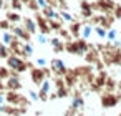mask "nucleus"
<instances>
[{"label": "nucleus", "mask_w": 121, "mask_h": 116, "mask_svg": "<svg viewBox=\"0 0 121 116\" xmlns=\"http://www.w3.org/2000/svg\"><path fill=\"white\" fill-rule=\"evenodd\" d=\"M7 66H9L12 71H15V73H23V71L28 68L27 61H25L20 55H17V53H10V55L7 56Z\"/></svg>", "instance_id": "1"}, {"label": "nucleus", "mask_w": 121, "mask_h": 116, "mask_svg": "<svg viewBox=\"0 0 121 116\" xmlns=\"http://www.w3.org/2000/svg\"><path fill=\"white\" fill-rule=\"evenodd\" d=\"M65 50L70 52L71 55H85L88 52V45H86V40H75V42H68L65 45Z\"/></svg>", "instance_id": "2"}, {"label": "nucleus", "mask_w": 121, "mask_h": 116, "mask_svg": "<svg viewBox=\"0 0 121 116\" xmlns=\"http://www.w3.org/2000/svg\"><path fill=\"white\" fill-rule=\"evenodd\" d=\"M10 32H12V33H13V37H15L17 40H20V42H28V40H30V33L25 30V27H23V25L15 23V25H12V27H10Z\"/></svg>", "instance_id": "3"}, {"label": "nucleus", "mask_w": 121, "mask_h": 116, "mask_svg": "<svg viewBox=\"0 0 121 116\" xmlns=\"http://www.w3.org/2000/svg\"><path fill=\"white\" fill-rule=\"evenodd\" d=\"M50 66H52V70H53L56 75H60V76H63V75H66V73H68L66 63H65L61 58H53V60L50 61Z\"/></svg>", "instance_id": "4"}, {"label": "nucleus", "mask_w": 121, "mask_h": 116, "mask_svg": "<svg viewBox=\"0 0 121 116\" xmlns=\"http://www.w3.org/2000/svg\"><path fill=\"white\" fill-rule=\"evenodd\" d=\"M15 40H17V38L13 37V33H12L10 30H0V43H4L5 47L10 48Z\"/></svg>", "instance_id": "5"}, {"label": "nucleus", "mask_w": 121, "mask_h": 116, "mask_svg": "<svg viewBox=\"0 0 121 116\" xmlns=\"http://www.w3.org/2000/svg\"><path fill=\"white\" fill-rule=\"evenodd\" d=\"M50 91H52V80L50 78H45L42 83H40V98L42 99H47V96L50 95Z\"/></svg>", "instance_id": "6"}, {"label": "nucleus", "mask_w": 121, "mask_h": 116, "mask_svg": "<svg viewBox=\"0 0 121 116\" xmlns=\"http://www.w3.org/2000/svg\"><path fill=\"white\" fill-rule=\"evenodd\" d=\"M22 22H23V27H25V30H27L30 35L37 33V30H38L37 20H33V18H30V17H25V18H22Z\"/></svg>", "instance_id": "7"}, {"label": "nucleus", "mask_w": 121, "mask_h": 116, "mask_svg": "<svg viewBox=\"0 0 121 116\" xmlns=\"http://www.w3.org/2000/svg\"><path fill=\"white\" fill-rule=\"evenodd\" d=\"M93 28H95V27H93L91 23H83L81 28H80V37H81L83 40H90V38L93 37V33H95Z\"/></svg>", "instance_id": "8"}, {"label": "nucleus", "mask_w": 121, "mask_h": 116, "mask_svg": "<svg viewBox=\"0 0 121 116\" xmlns=\"http://www.w3.org/2000/svg\"><path fill=\"white\" fill-rule=\"evenodd\" d=\"M45 75H47L45 68H35V70L32 71V78H33V81H35L37 85H40V83L45 80Z\"/></svg>", "instance_id": "9"}, {"label": "nucleus", "mask_w": 121, "mask_h": 116, "mask_svg": "<svg viewBox=\"0 0 121 116\" xmlns=\"http://www.w3.org/2000/svg\"><path fill=\"white\" fill-rule=\"evenodd\" d=\"M50 45H52V48H53L55 52H63V50H65V42H63L60 37L50 38Z\"/></svg>", "instance_id": "10"}, {"label": "nucleus", "mask_w": 121, "mask_h": 116, "mask_svg": "<svg viewBox=\"0 0 121 116\" xmlns=\"http://www.w3.org/2000/svg\"><path fill=\"white\" fill-rule=\"evenodd\" d=\"M101 101H103V106L109 108V106H114L118 103V96H114L111 93H106V95H103V99Z\"/></svg>", "instance_id": "11"}, {"label": "nucleus", "mask_w": 121, "mask_h": 116, "mask_svg": "<svg viewBox=\"0 0 121 116\" xmlns=\"http://www.w3.org/2000/svg\"><path fill=\"white\" fill-rule=\"evenodd\" d=\"M83 106H85L83 96H81V95H75V96L71 98V108H73V109H83Z\"/></svg>", "instance_id": "12"}, {"label": "nucleus", "mask_w": 121, "mask_h": 116, "mask_svg": "<svg viewBox=\"0 0 121 116\" xmlns=\"http://www.w3.org/2000/svg\"><path fill=\"white\" fill-rule=\"evenodd\" d=\"M33 52H35V50H33V45H32L30 42H22V53H20V55H25V56L28 58V56L33 55Z\"/></svg>", "instance_id": "13"}, {"label": "nucleus", "mask_w": 121, "mask_h": 116, "mask_svg": "<svg viewBox=\"0 0 121 116\" xmlns=\"http://www.w3.org/2000/svg\"><path fill=\"white\" fill-rule=\"evenodd\" d=\"M60 18H61V22H66V23H73V22H76L75 15H73L71 12H68V10H61V12H60Z\"/></svg>", "instance_id": "14"}, {"label": "nucleus", "mask_w": 121, "mask_h": 116, "mask_svg": "<svg viewBox=\"0 0 121 116\" xmlns=\"http://www.w3.org/2000/svg\"><path fill=\"white\" fill-rule=\"evenodd\" d=\"M80 28H81V25L76 23V22H73V23H70L68 32H70V35H73V37H80Z\"/></svg>", "instance_id": "15"}, {"label": "nucleus", "mask_w": 121, "mask_h": 116, "mask_svg": "<svg viewBox=\"0 0 121 116\" xmlns=\"http://www.w3.org/2000/svg\"><path fill=\"white\" fill-rule=\"evenodd\" d=\"M93 30H95V33H96V35H98L99 38H103V40L106 38V32H108V28H104L103 25H96V27H95Z\"/></svg>", "instance_id": "16"}, {"label": "nucleus", "mask_w": 121, "mask_h": 116, "mask_svg": "<svg viewBox=\"0 0 121 116\" xmlns=\"http://www.w3.org/2000/svg\"><path fill=\"white\" fill-rule=\"evenodd\" d=\"M37 42H38L40 45H47V43H50V38H48V33H43V32H40V33H37Z\"/></svg>", "instance_id": "17"}, {"label": "nucleus", "mask_w": 121, "mask_h": 116, "mask_svg": "<svg viewBox=\"0 0 121 116\" xmlns=\"http://www.w3.org/2000/svg\"><path fill=\"white\" fill-rule=\"evenodd\" d=\"M7 85H9V88H12V90H18V88H20V80H18L17 76H10Z\"/></svg>", "instance_id": "18"}, {"label": "nucleus", "mask_w": 121, "mask_h": 116, "mask_svg": "<svg viewBox=\"0 0 121 116\" xmlns=\"http://www.w3.org/2000/svg\"><path fill=\"white\" fill-rule=\"evenodd\" d=\"M33 2H35V5H37V10H45L48 5H52L50 4V0H33Z\"/></svg>", "instance_id": "19"}, {"label": "nucleus", "mask_w": 121, "mask_h": 116, "mask_svg": "<svg viewBox=\"0 0 121 116\" xmlns=\"http://www.w3.org/2000/svg\"><path fill=\"white\" fill-rule=\"evenodd\" d=\"M7 20H9V22H12V23L15 25L17 22H20V20H22V17H20L17 12H10V13L7 15Z\"/></svg>", "instance_id": "20"}, {"label": "nucleus", "mask_w": 121, "mask_h": 116, "mask_svg": "<svg viewBox=\"0 0 121 116\" xmlns=\"http://www.w3.org/2000/svg\"><path fill=\"white\" fill-rule=\"evenodd\" d=\"M116 38H118V30H116V28H109V30L106 32V40L113 42V40H116Z\"/></svg>", "instance_id": "21"}, {"label": "nucleus", "mask_w": 121, "mask_h": 116, "mask_svg": "<svg viewBox=\"0 0 121 116\" xmlns=\"http://www.w3.org/2000/svg\"><path fill=\"white\" fill-rule=\"evenodd\" d=\"M35 65H37L38 68H45L47 65H50V61H48L47 58H43V56H38V58L35 60Z\"/></svg>", "instance_id": "22"}, {"label": "nucleus", "mask_w": 121, "mask_h": 116, "mask_svg": "<svg viewBox=\"0 0 121 116\" xmlns=\"http://www.w3.org/2000/svg\"><path fill=\"white\" fill-rule=\"evenodd\" d=\"M10 55V48L5 47L4 43H0V58H7Z\"/></svg>", "instance_id": "23"}, {"label": "nucleus", "mask_w": 121, "mask_h": 116, "mask_svg": "<svg viewBox=\"0 0 121 116\" xmlns=\"http://www.w3.org/2000/svg\"><path fill=\"white\" fill-rule=\"evenodd\" d=\"M81 10H83V15L85 17H91L93 13H91V5H88V4H81Z\"/></svg>", "instance_id": "24"}, {"label": "nucleus", "mask_w": 121, "mask_h": 116, "mask_svg": "<svg viewBox=\"0 0 121 116\" xmlns=\"http://www.w3.org/2000/svg\"><path fill=\"white\" fill-rule=\"evenodd\" d=\"M28 98H30L32 101H38V99H40V95H38L37 91H28Z\"/></svg>", "instance_id": "25"}, {"label": "nucleus", "mask_w": 121, "mask_h": 116, "mask_svg": "<svg viewBox=\"0 0 121 116\" xmlns=\"http://www.w3.org/2000/svg\"><path fill=\"white\" fill-rule=\"evenodd\" d=\"M12 7L15 10H20L22 9V0H12Z\"/></svg>", "instance_id": "26"}, {"label": "nucleus", "mask_w": 121, "mask_h": 116, "mask_svg": "<svg viewBox=\"0 0 121 116\" xmlns=\"http://www.w3.org/2000/svg\"><path fill=\"white\" fill-rule=\"evenodd\" d=\"M4 103H5V95L0 93V104H4Z\"/></svg>", "instance_id": "27"}]
</instances>
